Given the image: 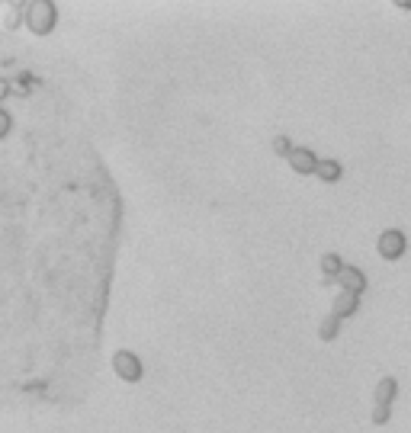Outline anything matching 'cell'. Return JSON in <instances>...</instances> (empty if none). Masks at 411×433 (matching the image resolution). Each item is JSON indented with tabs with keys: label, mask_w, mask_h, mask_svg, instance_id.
<instances>
[{
	"label": "cell",
	"mask_w": 411,
	"mask_h": 433,
	"mask_svg": "<svg viewBox=\"0 0 411 433\" xmlns=\"http://www.w3.org/2000/svg\"><path fill=\"white\" fill-rule=\"evenodd\" d=\"M113 373L119 376L122 382H138L142 376H145V366H142V359L132 353V350H116L113 353Z\"/></svg>",
	"instance_id": "cell-2"
},
{
	"label": "cell",
	"mask_w": 411,
	"mask_h": 433,
	"mask_svg": "<svg viewBox=\"0 0 411 433\" xmlns=\"http://www.w3.org/2000/svg\"><path fill=\"white\" fill-rule=\"evenodd\" d=\"M341 160H331V158H318V167H315V177L325 183H337L341 180Z\"/></svg>",
	"instance_id": "cell-8"
},
{
	"label": "cell",
	"mask_w": 411,
	"mask_h": 433,
	"mask_svg": "<svg viewBox=\"0 0 411 433\" xmlns=\"http://www.w3.org/2000/svg\"><path fill=\"white\" fill-rule=\"evenodd\" d=\"M4 135H10V116L0 109V138H4Z\"/></svg>",
	"instance_id": "cell-14"
},
{
	"label": "cell",
	"mask_w": 411,
	"mask_h": 433,
	"mask_svg": "<svg viewBox=\"0 0 411 433\" xmlns=\"http://www.w3.org/2000/svg\"><path fill=\"white\" fill-rule=\"evenodd\" d=\"M337 331H341V318H335V315H328V318L321 321V327H318V337H321V341H335V337H337Z\"/></svg>",
	"instance_id": "cell-10"
},
{
	"label": "cell",
	"mask_w": 411,
	"mask_h": 433,
	"mask_svg": "<svg viewBox=\"0 0 411 433\" xmlns=\"http://www.w3.org/2000/svg\"><path fill=\"white\" fill-rule=\"evenodd\" d=\"M286 160H290V167L302 177H312L315 167H318V154H315L312 148H296V144H292V151L286 154Z\"/></svg>",
	"instance_id": "cell-4"
},
{
	"label": "cell",
	"mask_w": 411,
	"mask_h": 433,
	"mask_svg": "<svg viewBox=\"0 0 411 433\" xmlns=\"http://www.w3.org/2000/svg\"><path fill=\"white\" fill-rule=\"evenodd\" d=\"M405 247H408V238L398 228H389L376 238V254H379L382 260H398L405 254Z\"/></svg>",
	"instance_id": "cell-3"
},
{
	"label": "cell",
	"mask_w": 411,
	"mask_h": 433,
	"mask_svg": "<svg viewBox=\"0 0 411 433\" xmlns=\"http://www.w3.org/2000/svg\"><path fill=\"white\" fill-rule=\"evenodd\" d=\"M23 7H26V4H13V10H10V16H7V26H10V29L16 26V20H20V13H23Z\"/></svg>",
	"instance_id": "cell-13"
},
{
	"label": "cell",
	"mask_w": 411,
	"mask_h": 433,
	"mask_svg": "<svg viewBox=\"0 0 411 433\" xmlns=\"http://www.w3.org/2000/svg\"><path fill=\"white\" fill-rule=\"evenodd\" d=\"M398 7H405V10H411V0H402V4H398Z\"/></svg>",
	"instance_id": "cell-16"
},
{
	"label": "cell",
	"mask_w": 411,
	"mask_h": 433,
	"mask_svg": "<svg viewBox=\"0 0 411 433\" xmlns=\"http://www.w3.org/2000/svg\"><path fill=\"white\" fill-rule=\"evenodd\" d=\"M274 151L280 154V158H286V154L292 151V142H290V135H276V138H274Z\"/></svg>",
	"instance_id": "cell-11"
},
{
	"label": "cell",
	"mask_w": 411,
	"mask_h": 433,
	"mask_svg": "<svg viewBox=\"0 0 411 433\" xmlns=\"http://www.w3.org/2000/svg\"><path fill=\"white\" fill-rule=\"evenodd\" d=\"M335 280L341 282L344 292H357V296H363V289H366L363 270H357V266H347V263H344V266H341V273H337Z\"/></svg>",
	"instance_id": "cell-5"
},
{
	"label": "cell",
	"mask_w": 411,
	"mask_h": 433,
	"mask_svg": "<svg viewBox=\"0 0 411 433\" xmlns=\"http://www.w3.org/2000/svg\"><path fill=\"white\" fill-rule=\"evenodd\" d=\"M373 424L376 427L389 424V408H382V404H373Z\"/></svg>",
	"instance_id": "cell-12"
},
{
	"label": "cell",
	"mask_w": 411,
	"mask_h": 433,
	"mask_svg": "<svg viewBox=\"0 0 411 433\" xmlns=\"http://www.w3.org/2000/svg\"><path fill=\"white\" fill-rule=\"evenodd\" d=\"M396 395H398V382L392 379V376H382L379 382H376V404H382V408H389V404L396 401Z\"/></svg>",
	"instance_id": "cell-7"
},
{
	"label": "cell",
	"mask_w": 411,
	"mask_h": 433,
	"mask_svg": "<svg viewBox=\"0 0 411 433\" xmlns=\"http://www.w3.org/2000/svg\"><path fill=\"white\" fill-rule=\"evenodd\" d=\"M23 16H26L29 32H36V36H48V32L55 29V23H58V7H55L52 0H29Z\"/></svg>",
	"instance_id": "cell-1"
},
{
	"label": "cell",
	"mask_w": 411,
	"mask_h": 433,
	"mask_svg": "<svg viewBox=\"0 0 411 433\" xmlns=\"http://www.w3.org/2000/svg\"><path fill=\"white\" fill-rule=\"evenodd\" d=\"M341 266H344V260L337 257V254H325L321 257V273H325V282H331L337 273H341Z\"/></svg>",
	"instance_id": "cell-9"
},
{
	"label": "cell",
	"mask_w": 411,
	"mask_h": 433,
	"mask_svg": "<svg viewBox=\"0 0 411 433\" xmlns=\"http://www.w3.org/2000/svg\"><path fill=\"white\" fill-rule=\"evenodd\" d=\"M7 93H10V84H7V81H4V77H0V99L7 97Z\"/></svg>",
	"instance_id": "cell-15"
},
{
	"label": "cell",
	"mask_w": 411,
	"mask_h": 433,
	"mask_svg": "<svg viewBox=\"0 0 411 433\" xmlns=\"http://www.w3.org/2000/svg\"><path fill=\"white\" fill-rule=\"evenodd\" d=\"M357 308H360V296L357 292H337V298H335V308H331V315L335 318H351V315H357Z\"/></svg>",
	"instance_id": "cell-6"
}]
</instances>
